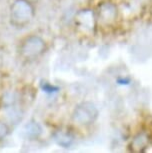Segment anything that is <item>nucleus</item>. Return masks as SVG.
<instances>
[{
    "mask_svg": "<svg viewBox=\"0 0 152 153\" xmlns=\"http://www.w3.org/2000/svg\"><path fill=\"white\" fill-rule=\"evenodd\" d=\"M118 82L120 83V84H128L129 80H118Z\"/></svg>",
    "mask_w": 152,
    "mask_h": 153,
    "instance_id": "obj_7",
    "label": "nucleus"
},
{
    "mask_svg": "<svg viewBox=\"0 0 152 153\" xmlns=\"http://www.w3.org/2000/svg\"><path fill=\"white\" fill-rule=\"evenodd\" d=\"M8 133V127L3 122H0V139L4 138Z\"/></svg>",
    "mask_w": 152,
    "mask_h": 153,
    "instance_id": "obj_5",
    "label": "nucleus"
},
{
    "mask_svg": "<svg viewBox=\"0 0 152 153\" xmlns=\"http://www.w3.org/2000/svg\"><path fill=\"white\" fill-rule=\"evenodd\" d=\"M45 49V42L38 36H30L22 42L21 53L26 58H35Z\"/></svg>",
    "mask_w": 152,
    "mask_h": 153,
    "instance_id": "obj_2",
    "label": "nucleus"
},
{
    "mask_svg": "<svg viewBox=\"0 0 152 153\" xmlns=\"http://www.w3.org/2000/svg\"><path fill=\"white\" fill-rule=\"evenodd\" d=\"M42 89L45 92H48V93H52V92H56L57 90H58V88L57 87H54V86L48 84V83H44V84L42 85Z\"/></svg>",
    "mask_w": 152,
    "mask_h": 153,
    "instance_id": "obj_6",
    "label": "nucleus"
},
{
    "mask_svg": "<svg viewBox=\"0 0 152 153\" xmlns=\"http://www.w3.org/2000/svg\"><path fill=\"white\" fill-rule=\"evenodd\" d=\"M33 15V7L27 0H15L11 5V22L16 26H24L28 24L32 19Z\"/></svg>",
    "mask_w": 152,
    "mask_h": 153,
    "instance_id": "obj_1",
    "label": "nucleus"
},
{
    "mask_svg": "<svg viewBox=\"0 0 152 153\" xmlns=\"http://www.w3.org/2000/svg\"><path fill=\"white\" fill-rule=\"evenodd\" d=\"M90 115H92V112L90 110H88V107L85 105V106H83V107L79 108L78 110L76 111L75 119L79 120L80 122H87L88 120L91 119Z\"/></svg>",
    "mask_w": 152,
    "mask_h": 153,
    "instance_id": "obj_4",
    "label": "nucleus"
},
{
    "mask_svg": "<svg viewBox=\"0 0 152 153\" xmlns=\"http://www.w3.org/2000/svg\"><path fill=\"white\" fill-rule=\"evenodd\" d=\"M22 132L28 139H35L41 133V127L36 122H29L23 127Z\"/></svg>",
    "mask_w": 152,
    "mask_h": 153,
    "instance_id": "obj_3",
    "label": "nucleus"
}]
</instances>
